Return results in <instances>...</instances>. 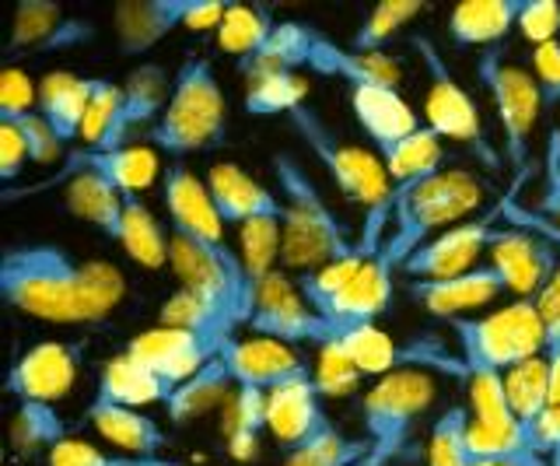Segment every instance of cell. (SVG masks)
<instances>
[{"mask_svg":"<svg viewBox=\"0 0 560 466\" xmlns=\"http://www.w3.org/2000/svg\"><path fill=\"white\" fill-rule=\"evenodd\" d=\"M469 407H448L434 421L428 439V466H472L469 453Z\"/></svg>","mask_w":560,"mask_h":466,"instance_id":"cell-43","label":"cell"},{"mask_svg":"<svg viewBox=\"0 0 560 466\" xmlns=\"http://www.w3.org/2000/svg\"><path fill=\"white\" fill-rule=\"evenodd\" d=\"M168 95H172V81L158 63H140L137 71L122 81V113H119V124L113 133V148H127L130 144V133H137L144 127V133L162 119L165 106H168Z\"/></svg>","mask_w":560,"mask_h":466,"instance_id":"cell-24","label":"cell"},{"mask_svg":"<svg viewBox=\"0 0 560 466\" xmlns=\"http://www.w3.org/2000/svg\"><path fill=\"white\" fill-rule=\"evenodd\" d=\"M218 358L232 372L235 386H249L262 393H277L288 386L315 383V369L298 354L291 343H280L270 337H232L218 351Z\"/></svg>","mask_w":560,"mask_h":466,"instance_id":"cell-13","label":"cell"},{"mask_svg":"<svg viewBox=\"0 0 560 466\" xmlns=\"http://www.w3.org/2000/svg\"><path fill=\"white\" fill-rule=\"evenodd\" d=\"M119 246L127 249L133 264L144 270H162L168 264V235L162 232V224L151 214V207L140 200L137 194H127L122 200V238Z\"/></svg>","mask_w":560,"mask_h":466,"instance_id":"cell-35","label":"cell"},{"mask_svg":"<svg viewBox=\"0 0 560 466\" xmlns=\"http://www.w3.org/2000/svg\"><path fill=\"white\" fill-rule=\"evenodd\" d=\"M452 334L459 340V354L472 372H508L547 354V330H542L539 308L533 299H515L498 313L480 319H448Z\"/></svg>","mask_w":560,"mask_h":466,"instance_id":"cell-6","label":"cell"},{"mask_svg":"<svg viewBox=\"0 0 560 466\" xmlns=\"http://www.w3.org/2000/svg\"><path fill=\"white\" fill-rule=\"evenodd\" d=\"M242 106L249 116H280V113L291 116L294 109L308 106V81L298 71L256 78L245 89Z\"/></svg>","mask_w":560,"mask_h":466,"instance_id":"cell-37","label":"cell"},{"mask_svg":"<svg viewBox=\"0 0 560 466\" xmlns=\"http://www.w3.org/2000/svg\"><path fill=\"white\" fill-rule=\"evenodd\" d=\"M0 295L28 319L74 326L102 323L127 295V281L109 260H78L74 253L28 238L0 256Z\"/></svg>","mask_w":560,"mask_h":466,"instance_id":"cell-1","label":"cell"},{"mask_svg":"<svg viewBox=\"0 0 560 466\" xmlns=\"http://www.w3.org/2000/svg\"><path fill=\"white\" fill-rule=\"evenodd\" d=\"M172 393H175V386L168 378L154 375L144 365H137V361L127 354H116L105 361L98 372V383H95V400L133 407V410H144L148 404H168Z\"/></svg>","mask_w":560,"mask_h":466,"instance_id":"cell-26","label":"cell"},{"mask_svg":"<svg viewBox=\"0 0 560 466\" xmlns=\"http://www.w3.org/2000/svg\"><path fill=\"white\" fill-rule=\"evenodd\" d=\"M277 19H273V11L267 4H245V0H232V8H228V14L221 19L218 25V49L228 57H235L245 60V57H253L259 54L262 46L270 43V36L277 32Z\"/></svg>","mask_w":560,"mask_h":466,"instance_id":"cell-34","label":"cell"},{"mask_svg":"<svg viewBox=\"0 0 560 466\" xmlns=\"http://www.w3.org/2000/svg\"><path fill=\"white\" fill-rule=\"evenodd\" d=\"M529 445L539 456H557L560 453V407H550L542 418L529 428Z\"/></svg>","mask_w":560,"mask_h":466,"instance_id":"cell-57","label":"cell"},{"mask_svg":"<svg viewBox=\"0 0 560 466\" xmlns=\"http://www.w3.org/2000/svg\"><path fill=\"white\" fill-rule=\"evenodd\" d=\"M46 466H183L175 459L162 456H127V453H105V448L81 442V439H67L46 456Z\"/></svg>","mask_w":560,"mask_h":466,"instance_id":"cell-46","label":"cell"},{"mask_svg":"<svg viewBox=\"0 0 560 466\" xmlns=\"http://www.w3.org/2000/svg\"><path fill=\"white\" fill-rule=\"evenodd\" d=\"M487 256H490V267L501 273L515 299H536L560 270V256L550 243H542L539 235H529L504 221L498 224Z\"/></svg>","mask_w":560,"mask_h":466,"instance_id":"cell-15","label":"cell"},{"mask_svg":"<svg viewBox=\"0 0 560 466\" xmlns=\"http://www.w3.org/2000/svg\"><path fill=\"white\" fill-rule=\"evenodd\" d=\"M480 207L483 186L477 183V176L466 168H442L438 176L396 194L393 232L378 253L402 270V264L420 246H428L434 235L455 229V224L469 221V214H477Z\"/></svg>","mask_w":560,"mask_h":466,"instance_id":"cell-4","label":"cell"},{"mask_svg":"<svg viewBox=\"0 0 560 466\" xmlns=\"http://www.w3.org/2000/svg\"><path fill=\"white\" fill-rule=\"evenodd\" d=\"M399 267L393 260H385L382 253L368 256L361 270L354 273V281L343 288V295L337 305L329 308L326 319H337L343 326H372L393 302V273Z\"/></svg>","mask_w":560,"mask_h":466,"instance_id":"cell-23","label":"cell"},{"mask_svg":"<svg viewBox=\"0 0 560 466\" xmlns=\"http://www.w3.org/2000/svg\"><path fill=\"white\" fill-rule=\"evenodd\" d=\"M361 383V369L350 361V354L343 351V343H326L319 348V361H315V386H319L323 396H347Z\"/></svg>","mask_w":560,"mask_h":466,"instance_id":"cell-47","label":"cell"},{"mask_svg":"<svg viewBox=\"0 0 560 466\" xmlns=\"http://www.w3.org/2000/svg\"><path fill=\"white\" fill-rule=\"evenodd\" d=\"M536 211L560 224V130H547V148H542V189Z\"/></svg>","mask_w":560,"mask_h":466,"instance_id":"cell-52","label":"cell"},{"mask_svg":"<svg viewBox=\"0 0 560 466\" xmlns=\"http://www.w3.org/2000/svg\"><path fill=\"white\" fill-rule=\"evenodd\" d=\"M228 137V102L221 81L207 57H186L172 74V95L162 119L144 133V144L186 159L210 148H221Z\"/></svg>","mask_w":560,"mask_h":466,"instance_id":"cell-3","label":"cell"},{"mask_svg":"<svg viewBox=\"0 0 560 466\" xmlns=\"http://www.w3.org/2000/svg\"><path fill=\"white\" fill-rule=\"evenodd\" d=\"M0 124L18 127V133H22L25 144H28V159L35 165H52L63 154V141H60L57 133H52V127L39 116V109L25 113V116H14V119H0Z\"/></svg>","mask_w":560,"mask_h":466,"instance_id":"cell-48","label":"cell"},{"mask_svg":"<svg viewBox=\"0 0 560 466\" xmlns=\"http://www.w3.org/2000/svg\"><path fill=\"white\" fill-rule=\"evenodd\" d=\"M28 144L25 137L18 133V127L11 124H0V183H14L22 176V168L28 165Z\"/></svg>","mask_w":560,"mask_h":466,"instance_id":"cell-54","label":"cell"},{"mask_svg":"<svg viewBox=\"0 0 560 466\" xmlns=\"http://www.w3.org/2000/svg\"><path fill=\"white\" fill-rule=\"evenodd\" d=\"M533 78L542 92V106H560V39L533 49Z\"/></svg>","mask_w":560,"mask_h":466,"instance_id":"cell-53","label":"cell"},{"mask_svg":"<svg viewBox=\"0 0 560 466\" xmlns=\"http://www.w3.org/2000/svg\"><path fill=\"white\" fill-rule=\"evenodd\" d=\"M119 113H122V84H116L109 78H95L92 102H88L84 127H81V141L88 151H109L113 148Z\"/></svg>","mask_w":560,"mask_h":466,"instance_id":"cell-42","label":"cell"},{"mask_svg":"<svg viewBox=\"0 0 560 466\" xmlns=\"http://www.w3.org/2000/svg\"><path fill=\"white\" fill-rule=\"evenodd\" d=\"M350 113H354L358 127L368 133V141L375 144L378 154L424 127L410 109V102L399 95V89H350Z\"/></svg>","mask_w":560,"mask_h":466,"instance_id":"cell-21","label":"cell"},{"mask_svg":"<svg viewBox=\"0 0 560 466\" xmlns=\"http://www.w3.org/2000/svg\"><path fill=\"white\" fill-rule=\"evenodd\" d=\"M522 39H529L533 49L557 43L560 36V0H525L518 14Z\"/></svg>","mask_w":560,"mask_h":466,"instance_id":"cell-49","label":"cell"},{"mask_svg":"<svg viewBox=\"0 0 560 466\" xmlns=\"http://www.w3.org/2000/svg\"><path fill=\"white\" fill-rule=\"evenodd\" d=\"M515 194H518V189H508V194H504V200H501V221L515 224V229L529 232V235H539L542 243H550L557 249V256H560V224L550 221V218H542L536 207L518 203Z\"/></svg>","mask_w":560,"mask_h":466,"instance_id":"cell-50","label":"cell"},{"mask_svg":"<svg viewBox=\"0 0 560 466\" xmlns=\"http://www.w3.org/2000/svg\"><path fill=\"white\" fill-rule=\"evenodd\" d=\"M70 435V421L57 410V404L46 400H22L11 418V448L22 456H49L52 448L63 445Z\"/></svg>","mask_w":560,"mask_h":466,"instance_id":"cell-33","label":"cell"},{"mask_svg":"<svg viewBox=\"0 0 560 466\" xmlns=\"http://www.w3.org/2000/svg\"><path fill=\"white\" fill-rule=\"evenodd\" d=\"M232 0H119L113 8L122 57H144L172 32H218Z\"/></svg>","mask_w":560,"mask_h":466,"instance_id":"cell-9","label":"cell"},{"mask_svg":"<svg viewBox=\"0 0 560 466\" xmlns=\"http://www.w3.org/2000/svg\"><path fill=\"white\" fill-rule=\"evenodd\" d=\"M122 200H127V194H119L113 183H105L95 172H74L63 186V203L70 207V214L88 221L113 243L122 238Z\"/></svg>","mask_w":560,"mask_h":466,"instance_id":"cell-28","label":"cell"},{"mask_svg":"<svg viewBox=\"0 0 560 466\" xmlns=\"http://www.w3.org/2000/svg\"><path fill=\"white\" fill-rule=\"evenodd\" d=\"M364 459H368V439L347 435L340 424H332L319 439L288 453V459L280 466H361Z\"/></svg>","mask_w":560,"mask_h":466,"instance_id":"cell-40","label":"cell"},{"mask_svg":"<svg viewBox=\"0 0 560 466\" xmlns=\"http://www.w3.org/2000/svg\"><path fill=\"white\" fill-rule=\"evenodd\" d=\"M504 393H508V404H512V410H515V418L525 428V435H529V428L553 407L550 404L547 358H533V361H522V365H515V369H508L504 372Z\"/></svg>","mask_w":560,"mask_h":466,"instance_id":"cell-36","label":"cell"},{"mask_svg":"<svg viewBox=\"0 0 560 466\" xmlns=\"http://www.w3.org/2000/svg\"><path fill=\"white\" fill-rule=\"evenodd\" d=\"M162 200H165V214L175 235H183L189 243H197L210 253H221V256L238 253L228 243V235H224L228 224L218 214L207 179H197V172H189L179 162L168 165L162 176Z\"/></svg>","mask_w":560,"mask_h":466,"instance_id":"cell-11","label":"cell"},{"mask_svg":"<svg viewBox=\"0 0 560 466\" xmlns=\"http://www.w3.org/2000/svg\"><path fill=\"white\" fill-rule=\"evenodd\" d=\"M508 284L501 273L480 264L459 278H445V281H410L407 295L413 305H420L424 313L438 316V319H459V313H469V308H480L487 302H494L498 295H504Z\"/></svg>","mask_w":560,"mask_h":466,"instance_id":"cell-18","label":"cell"},{"mask_svg":"<svg viewBox=\"0 0 560 466\" xmlns=\"http://www.w3.org/2000/svg\"><path fill=\"white\" fill-rule=\"evenodd\" d=\"M95 36H98L95 22L78 19V14H67V22L52 32V39L39 49V54H63V49H78V46L95 43Z\"/></svg>","mask_w":560,"mask_h":466,"instance_id":"cell-55","label":"cell"},{"mask_svg":"<svg viewBox=\"0 0 560 466\" xmlns=\"http://www.w3.org/2000/svg\"><path fill=\"white\" fill-rule=\"evenodd\" d=\"M67 22V11L60 0H22L14 8L11 22V43L8 49H22V54H39L52 39V32Z\"/></svg>","mask_w":560,"mask_h":466,"instance_id":"cell-39","label":"cell"},{"mask_svg":"<svg viewBox=\"0 0 560 466\" xmlns=\"http://www.w3.org/2000/svg\"><path fill=\"white\" fill-rule=\"evenodd\" d=\"M81 365H84L81 340H39L11 365L8 393L18 404L22 400L57 404L78 383Z\"/></svg>","mask_w":560,"mask_h":466,"instance_id":"cell-14","label":"cell"},{"mask_svg":"<svg viewBox=\"0 0 560 466\" xmlns=\"http://www.w3.org/2000/svg\"><path fill=\"white\" fill-rule=\"evenodd\" d=\"M308 71L323 78H340L347 89H399V63L385 54H364L350 43L329 39L319 32L308 54Z\"/></svg>","mask_w":560,"mask_h":466,"instance_id":"cell-20","label":"cell"},{"mask_svg":"<svg viewBox=\"0 0 560 466\" xmlns=\"http://www.w3.org/2000/svg\"><path fill=\"white\" fill-rule=\"evenodd\" d=\"M525 0H459L448 14V36L455 46L494 49L508 32L518 28Z\"/></svg>","mask_w":560,"mask_h":466,"instance_id":"cell-25","label":"cell"},{"mask_svg":"<svg viewBox=\"0 0 560 466\" xmlns=\"http://www.w3.org/2000/svg\"><path fill=\"white\" fill-rule=\"evenodd\" d=\"M238 256H242V267L249 273V284H253V299H256V288L259 281H267L273 270H280V221L277 218H259L249 221L238 229Z\"/></svg>","mask_w":560,"mask_h":466,"instance_id":"cell-38","label":"cell"},{"mask_svg":"<svg viewBox=\"0 0 560 466\" xmlns=\"http://www.w3.org/2000/svg\"><path fill=\"white\" fill-rule=\"evenodd\" d=\"M232 393H235V378L232 372H228V365L221 358L214 361H207V365L186 378L183 386H175V393L168 396V421L172 424H186V421H197L203 418V413H210L214 407L228 404L232 400Z\"/></svg>","mask_w":560,"mask_h":466,"instance_id":"cell-31","label":"cell"},{"mask_svg":"<svg viewBox=\"0 0 560 466\" xmlns=\"http://www.w3.org/2000/svg\"><path fill=\"white\" fill-rule=\"evenodd\" d=\"M466 393H469L466 407L472 413V421H480V424H522L515 418L512 404H508L501 372H472L466 378Z\"/></svg>","mask_w":560,"mask_h":466,"instance_id":"cell-45","label":"cell"},{"mask_svg":"<svg viewBox=\"0 0 560 466\" xmlns=\"http://www.w3.org/2000/svg\"><path fill=\"white\" fill-rule=\"evenodd\" d=\"M368 260V256L354 253V256H343V260L329 264L323 270L315 273H302L298 278V288H302V299L315 308L319 316H329V308L337 305V299L343 295V288L354 281V273L361 270V264Z\"/></svg>","mask_w":560,"mask_h":466,"instance_id":"cell-44","label":"cell"},{"mask_svg":"<svg viewBox=\"0 0 560 466\" xmlns=\"http://www.w3.org/2000/svg\"><path fill=\"white\" fill-rule=\"evenodd\" d=\"M319 36V28L308 25V22H298L288 19L280 22L277 32L270 36V43L259 49V54L238 60V74L245 81H256V78H267V74H284V71H298L308 67V54H312V43Z\"/></svg>","mask_w":560,"mask_h":466,"instance_id":"cell-29","label":"cell"},{"mask_svg":"<svg viewBox=\"0 0 560 466\" xmlns=\"http://www.w3.org/2000/svg\"><path fill=\"white\" fill-rule=\"evenodd\" d=\"M267 410H270V393L235 386L232 400L224 404V413H221V439L235 459L256 456L259 435L267 431Z\"/></svg>","mask_w":560,"mask_h":466,"instance_id":"cell-32","label":"cell"},{"mask_svg":"<svg viewBox=\"0 0 560 466\" xmlns=\"http://www.w3.org/2000/svg\"><path fill=\"white\" fill-rule=\"evenodd\" d=\"M277 194L284 200V221H280V267L291 273H315L343 256L358 253V235L350 224L337 218L326 203L323 189L312 183L305 165L291 154L277 151L270 159Z\"/></svg>","mask_w":560,"mask_h":466,"instance_id":"cell-2","label":"cell"},{"mask_svg":"<svg viewBox=\"0 0 560 466\" xmlns=\"http://www.w3.org/2000/svg\"><path fill=\"white\" fill-rule=\"evenodd\" d=\"M501 224V203L483 211L480 218H469L455 229L434 235L428 246H420L407 264L402 273L410 281H445L459 278V273L480 267V256L494 243V232Z\"/></svg>","mask_w":560,"mask_h":466,"instance_id":"cell-12","label":"cell"},{"mask_svg":"<svg viewBox=\"0 0 560 466\" xmlns=\"http://www.w3.org/2000/svg\"><path fill=\"white\" fill-rule=\"evenodd\" d=\"M477 78L483 84V92L494 102L498 124L504 133V165L512 168V189H522L525 176H529V144H533V130L542 106V92L536 78L525 71V67H515L508 60V54L501 46L483 49L477 60Z\"/></svg>","mask_w":560,"mask_h":466,"instance_id":"cell-8","label":"cell"},{"mask_svg":"<svg viewBox=\"0 0 560 466\" xmlns=\"http://www.w3.org/2000/svg\"><path fill=\"white\" fill-rule=\"evenodd\" d=\"M539 308V319H542V330H547V348L560 343V270L547 281V288L539 291L533 299Z\"/></svg>","mask_w":560,"mask_h":466,"instance_id":"cell-56","label":"cell"},{"mask_svg":"<svg viewBox=\"0 0 560 466\" xmlns=\"http://www.w3.org/2000/svg\"><path fill=\"white\" fill-rule=\"evenodd\" d=\"M329 428H332V418L326 410V396L319 393L315 383L270 393L267 431L284 453H294V448L308 445L312 439H319Z\"/></svg>","mask_w":560,"mask_h":466,"instance_id":"cell-19","label":"cell"},{"mask_svg":"<svg viewBox=\"0 0 560 466\" xmlns=\"http://www.w3.org/2000/svg\"><path fill=\"white\" fill-rule=\"evenodd\" d=\"M410 49L417 54L420 67L428 74V98H424V124L442 137V141L463 144L472 159L483 168L501 172L504 168V151L494 148V141L483 130V119L477 113V102L448 71V63L442 57V49L434 46L431 36H410Z\"/></svg>","mask_w":560,"mask_h":466,"instance_id":"cell-7","label":"cell"},{"mask_svg":"<svg viewBox=\"0 0 560 466\" xmlns=\"http://www.w3.org/2000/svg\"><path fill=\"white\" fill-rule=\"evenodd\" d=\"M472 466H550V459L539 453H518V456H504V459H480Z\"/></svg>","mask_w":560,"mask_h":466,"instance_id":"cell-59","label":"cell"},{"mask_svg":"<svg viewBox=\"0 0 560 466\" xmlns=\"http://www.w3.org/2000/svg\"><path fill=\"white\" fill-rule=\"evenodd\" d=\"M249 330L256 337H270L291 348H312L319 351L326 343L343 340L350 326L319 316L315 308L302 299V288L291 281L284 270H273L267 281H259L253 313H249Z\"/></svg>","mask_w":560,"mask_h":466,"instance_id":"cell-10","label":"cell"},{"mask_svg":"<svg viewBox=\"0 0 560 466\" xmlns=\"http://www.w3.org/2000/svg\"><path fill=\"white\" fill-rule=\"evenodd\" d=\"M84 418L105 442L127 456H162L168 448V435L162 431V424L148 418L144 410L92 400L84 410Z\"/></svg>","mask_w":560,"mask_h":466,"instance_id":"cell-22","label":"cell"},{"mask_svg":"<svg viewBox=\"0 0 560 466\" xmlns=\"http://www.w3.org/2000/svg\"><path fill=\"white\" fill-rule=\"evenodd\" d=\"M547 372H550V404L560 407V343H553V348H547Z\"/></svg>","mask_w":560,"mask_h":466,"instance_id":"cell-58","label":"cell"},{"mask_svg":"<svg viewBox=\"0 0 560 466\" xmlns=\"http://www.w3.org/2000/svg\"><path fill=\"white\" fill-rule=\"evenodd\" d=\"M207 189L214 197V207L228 229H242V224L259 221V218H277L284 221V200L273 194L270 186L253 179L249 172L235 162H218L207 168Z\"/></svg>","mask_w":560,"mask_h":466,"instance_id":"cell-17","label":"cell"},{"mask_svg":"<svg viewBox=\"0 0 560 466\" xmlns=\"http://www.w3.org/2000/svg\"><path fill=\"white\" fill-rule=\"evenodd\" d=\"M385 165V176L393 183V194H402L417 183H424L445 168V151H442V137H438L428 124L417 133H410L407 141H399L385 154H378Z\"/></svg>","mask_w":560,"mask_h":466,"instance_id":"cell-30","label":"cell"},{"mask_svg":"<svg viewBox=\"0 0 560 466\" xmlns=\"http://www.w3.org/2000/svg\"><path fill=\"white\" fill-rule=\"evenodd\" d=\"M434 404L431 372L402 369L382 375L361 400V435L368 439V459L361 466H393L417 456L413 431Z\"/></svg>","mask_w":560,"mask_h":466,"instance_id":"cell-5","label":"cell"},{"mask_svg":"<svg viewBox=\"0 0 560 466\" xmlns=\"http://www.w3.org/2000/svg\"><path fill=\"white\" fill-rule=\"evenodd\" d=\"M39 109V89L22 71V67H8L0 78V119H14Z\"/></svg>","mask_w":560,"mask_h":466,"instance_id":"cell-51","label":"cell"},{"mask_svg":"<svg viewBox=\"0 0 560 466\" xmlns=\"http://www.w3.org/2000/svg\"><path fill=\"white\" fill-rule=\"evenodd\" d=\"M550 466H560V453H557V456H550Z\"/></svg>","mask_w":560,"mask_h":466,"instance_id":"cell-60","label":"cell"},{"mask_svg":"<svg viewBox=\"0 0 560 466\" xmlns=\"http://www.w3.org/2000/svg\"><path fill=\"white\" fill-rule=\"evenodd\" d=\"M420 11H424L420 0H378L372 14L354 28L350 46L364 49V54H382V46L389 43L396 32L407 28Z\"/></svg>","mask_w":560,"mask_h":466,"instance_id":"cell-41","label":"cell"},{"mask_svg":"<svg viewBox=\"0 0 560 466\" xmlns=\"http://www.w3.org/2000/svg\"><path fill=\"white\" fill-rule=\"evenodd\" d=\"M92 84L95 78H78L70 71L46 74L39 84V116L52 127V133L60 137L63 148L81 141L84 113L92 102Z\"/></svg>","mask_w":560,"mask_h":466,"instance_id":"cell-27","label":"cell"},{"mask_svg":"<svg viewBox=\"0 0 560 466\" xmlns=\"http://www.w3.org/2000/svg\"><path fill=\"white\" fill-rule=\"evenodd\" d=\"M122 354L133 358L137 365L151 369L154 375L168 378L172 386H183L207 361L218 358V348L200 334L175 330V326H154V330L130 337Z\"/></svg>","mask_w":560,"mask_h":466,"instance_id":"cell-16","label":"cell"}]
</instances>
